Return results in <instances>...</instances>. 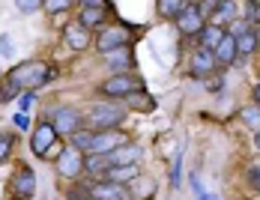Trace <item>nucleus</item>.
<instances>
[{
  "label": "nucleus",
  "mask_w": 260,
  "mask_h": 200,
  "mask_svg": "<svg viewBox=\"0 0 260 200\" xmlns=\"http://www.w3.org/2000/svg\"><path fill=\"white\" fill-rule=\"evenodd\" d=\"M177 21V27H180V33H201L204 30V12H201V6H182L180 9V15L174 18Z\"/></svg>",
  "instance_id": "8"
},
{
  "label": "nucleus",
  "mask_w": 260,
  "mask_h": 200,
  "mask_svg": "<svg viewBox=\"0 0 260 200\" xmlns=\"http://www.w3.org/2000/svg\"><path fill=\"white\" fill-rule=\"evenodd\" d=\"M93 135H96V131H78V135H72V147H78V150H87V152H90Z\"/></svg>",
  "instance_id": "25"
},
{
  "label": "nucleus",
  "mask_w": 260,
  "mask_h": 200,
  "mask_svg": "<svg viewBox=\"0 0 260 200\" xmlns=\"http://www.w3.org/2000/svg\"><path fill=\"white\" fill-rule=\"evenodd\" d=\"M63 39H66V45L72 51H84L87 45H90V33H87V27L81 24H69L66 30H63Z\"/></svg>",
  "instance_id": "13"
},
{
  "label": "nucleus",
  "mask_w": 260,
  "mask_h": 200,
  "mask_svg": "<svg viewBox=\"0 0 260 200\" xmlns=\"http://www.w3.org/2000/svg\"><path fill=\"white\" fill-rule=\"evenodd\" d=\"M234 3H231V0H221V3H218V9H215V12H218V21H228V18H231V15H234Z\"/></svg>",
  "instance_id": "29"
},
{
  "label": "nucleus",
  "mask_w": 260,
  "mask_h": 200,
  "mask_svg": "<svg viewBox=\"0 0 260 200\" xmlns=\"http://www.w3.org/2000/svg\"><path fill=\"white\" fill-rule=\"evenodd\" d=\"M138 90H144V84L138 81L135 75H114V78H108L102 84V93L105 96H132V93H138Z\"/></svg>",
  "instance_id": "6"
},
{
  "label": "nucleus",
  "mask_w": 260,
  "mask_h": 200,
  "mask_svg": "<svg viewBox=\"0 0 260 200\" xmlns=\"http://www.w3.org/2000/svg\"><path fill=\"white\" fill-rule=\"evenodd\" d=\"M126 39H129L126 27H108V30H102V33H99L96 48L102 51V54H111V51L123 48V45H126Z\"/></svg>",
  "instance_id": "10"
},
{
  "label": "nucleus",
  "mask_w": 260,
  "mask_h": 200,
  "mask_svg": "<svg viewBox=\"0 0 260 200\" xmlns=\"http://www.w3.org/2000/svg\"><path fill=\"white\" fill-rule=\"evenodd\" d=\"M90 194L93 200H129V194L117 185V182H108V179H99L90 185Z\"/></svg>",
  "instance_id": "12"
},
{
  "label": "nucleus",
  "mask_w": 260,
  "mask_h": 200,
  "mask_svg": "<svg viewBox=\"0 0 260 200\" xmlns=\"http://www.w3.org/2000/svg\"><path fill=\"white\" fill-rule=\"evenodd\" d=\"M18 105H21V114H27L33 105H36V96H33V90H27V93H21V99H18Z\"/></svg>",
  "instance_id": "31"
},
{
  "label": "nucleus",
  "mask_w": 260,
  "mask_h": 200,
  "mask_svg": "<svg viewBox=\"0 0 260 200\" xmlns=\"http://www.w3.org/2000/svg\"><path fill=\"white\" fill-rule=\"evenodd\" d=\"M212 54H215V63H221V66H231V63L236 60V54H239V51H236V39L228 33V36L218 42V48L212 51Z\"/></svg>",
  "instance_id": "14"
},
{
  "label": "nucleus",
  "mask_w": 260,
  "mask_h": 200,
  "mask_svg": "<svg viewBox=\"0 0 260 200\" xmlns=\"http://www.w3.org/2000/svg\"><path fill=\"white\" fill-rule=\"evenodd\" d=\"M81 171H84V158H81V150L78 147H66L57 158V174L63 179H78Z\"/></svg>",
  "instance_id": "5"
},
{
  "label": "nucleus",
  "mask_w": 260,
  "mask_h": 200,
  "mask_svg": "<svg viewBox=\"0 0 260 200\" xmlns=\"http://www.w3.org/2000/svg\"><path fill=\"white\" fill-rule=\"evenodd\" d=\"M54 75H57V69H54V66H45L42 60H24L21 66H15L6 78H9L18 90H36V87L48 84Z\"/></svg>",
  "instance_id": "1"
},
{
  "label": "nucleus",
  "mask_w": 260,
  "mask_h": 200,
  "mask_svg": "<svg viewBox=\"0 0 260 200\" xmlns=\"http://www.w3.org/2000/svg\"><path fill=\"white\" fill-rule=\"evenodd\" d=\"M108 66L111 69H117V72H123V69H132L135 66V60H132V51L123 45V48H117V51H111L108 54Z\"/></svg>",
  "instance_id": "19"
},
{
  "label": "nucleus",
  "mask_w": 260,
  "mask_h": 200,
  "mask_svg": "<svg viewBox=\"0 0 260 200\" xmlns=\"http://www.w3.org/2000/svg\"><path fill=\"white\" fill-rule=\"evenodd\" d=\"M126 105H129L132 111H144V114L156 111V99H153L150 93H144V90H138V93H132V96H126Z\"/></svg>",
  "instance_id": "18"
},
{
  "label": "nucleus",
  "mask_w": 260,
  "mask_h": 200,
  "mask_svg": "<svg viewBox=\"0 0 260 200\" xmlns=\"http://www.w3.org/2000/svg\"><path fill=\"white\" fill-rule=\"evenodd\" d=\"M54 128L63 131V135H78L81 131V114L75 108H60L54 114Z\"/></svg>",
  "instance_id": "11"
},
{
  "label": "nucleus",
  "mask_w": 260,
  "mask_h": 200,
  "mask_svg": "<svg viewBox=\"0 0 260 200\" xmlns=\"http://www.w3.org/2000/svg\"><path fill=\"white\" fill-rule=\"evenodd\" d=\"M218 3H221V0H201V12H212V9H218Z\"/></svg>",
  "instance_id": "35"
},
{
  "label": "nucleus",
  "mask_w": 260,
  "mask_h": 200,
  "mask_svg": "<svg viewBox=\"0 0 260 200\" xmlns=\"http://www.w3.org/2000/svg\"><path fill=\"white\" fill-rule=\"evenodd\" d=\"M212 66H215V54L207 48H201L194 57H191V69L198 72V75H204V72H212Z\"/></svg>",
  "instance_id": "21"
},
{
  "label": "nucleus",
  "mask_w": 260,
  "mask_h": 200,
  "mask_svg": "<svg viewBox=\"0 0 260 200\" xmlns=\"http://www.w3.org/2000/svg\"><path fill=\"white\" fill-rule=\"evenodd\" d=\"M254 141H257V147H260V131H257V135H254Z\"/></svg>",
  "instance_id": "39"
},
{
  "label": "nucleus",
  "mask_w": 260,
  "mask_h": 200,
  "mask_svg": "<svg viewBox=\"0 0 260 200\" xmlns=\"http://www.w3.org/2000/svg\"><path fill=\"white\" fill-rule=\"evenodd\" d=\"M126 108L123 105H93L90 111V131H108L123 120Z\"/></svg>",
  "instance_id": "2"
},
{
  "label": "nucleus",
  "mask_w": 260,
  "mask_h": 200,
  "mask_svg": "<svg viewBox=\"0 0 260 200\" xmlns=\"http://www.w3.org/2000/svg\"><path fill=\"white\" fill-rule=\"evenodd\" d=\"M12 191H15L18 200H30L36 194V176H33V171H30L27 164H21V168L12 174Z\"/></svg>",
  "instance_id": "7"
},
{
  "label": "nucleus",
  "mask_w": 260,
  "mask_h": 200,
  "mask_svg": "<svg viewBox=\"0 0 260 200\" xmlns=\"http://www.w3.org/2000/svg\"><path fill=\"white\" fill-rule=\"evenodd\" d=\"M209 90H212V93H218V90H221V78L215 75V78H209V84H207Z\"/></svg>",
  "instance_id": "36"
},
{
  "label": "nucleus",
  "mask_w": 260,
  "mask_h": 200,
  "mask_svg": "<svg viewBox=\"0 0 260 200\" xmlns=\"http://www.w3.org/2000/svg\"><path fill=\"white\" fill-rule=\"evenodd\" d=\"M239 117H242L245 123L251 125V128H260V105H251V108H242V111H239Z\"/></svg>",
  "instance_id": "24"
},
{
  "label": "nucleus",
  "mask_w": 260,
  "mask_h": 200,
  "mask_svg": "<svg viewBox=\"0 0 260 200\" xmlns=\"http://www.w3.org/2000/svg\"><path fill=\"white\" fill-rule=\"evenodd\" d=\"M54 144H57V128H54V123H42L36 125V131H33V138H30V150H33V155L36 158H45V152L51 150Z\"/></svg>",
  "instance_id": "4"
},
{
  "label": "nucleus",
  "mask_w": 260,
  "mask_h": 200,
  "mask_svg": "<svg viewBox=\"0 0 260 200\" xmlns=\"http://www.w3.org/2000/svg\"><path fill=\"white\" fill-rule=\"evenodd\" d=\"M245 24L260 27V3L257 0H248V3H245Z\"/></svg>",
  "instance_id": "23"
},
{
  "label": "nucleus",
  "mask_w": 260,
  "mask_h": 200,
  "mask_svg": "<svg viewBox=\"0 0 260 200\" xmlns=\"http://www.w3.org/2000/svg\"><path fill=\"white\" fill-rule=\"evenodd\" d=\"M39 6H42V0H15V9L24 12V15H33Z\"/></svg>",
  "instance_id": "27"
},
{
  "label": "nucleus",
  "mask_w": 260,
  "mask_h": 200,
  "mask_svg": "<svg viewBox=\"0 0 260 200\" xmlns=\"http://www.w3.org/2000/svg\"><path fill=\"white\" fill-rule=\"evenodd\" d=\"M105 12H108V3L105 0H84L81 3V24L87 27H99L105 21Z\"/></svg>",
  "instance_id": "9"
},
{
  "label": "nucleus",
  "mask_w": 260,
  "mask_h": 200,
  "mask_svg": "<svg viewBox=\"0 0 260 200\" xmlns=\"http://www.w3.org/2000/svg\"><path fill=\"white\" fill-rule=\"evenodd\" d=\"M182 6H185L182 0H158V12H161V15H168V18H177Z\"/></svg>",
  "instance_id": "22"
},
{
  "label": "nucleus",
  "mask_w": 260,
  "mask_h": 200,
  "mask_svg": "<svg viewBox=\"0 0 260 200\" xmlns=\"http://www.w3.org/2000/svg\"><path fill=\"white\" fill-rule=\"evenodd\" d=\"M248 185H251L254 191H260V164H251V168H248Z\"/></svg>",
  "instance_id": "32"
},
{
  "label": "nucleus",
  "mask_w": 260,
  "mask_h": 200,
  "mask_svg": "<svg viewBox=\"0 0 260 200\" xmlns=\"http://www.w3.org/2000/svg\"><path fill=\"white\" fill-rule=\"evenodd\" d=\"M15 48H12V39H9V33H0V57H12Z\"/></svg>",
  "instance_id": "30"
},
{
  "label": "nucleus",
  "mask_w": 260,
  "mask_h": 200,
  "mask_svg": "<svg viewBox=\"0 0 260 200\" xmlns=\"http://www.w3.org/2000/svg\"><path fill=\"white\" fill-rule=\"evenodd\" d=\"M12 144H15V138H12L9 131H0V161H6V158H9Z\"/></svg>",
  "instance_id": "26"
},
{
  "label": "nucleus",
  "mask_w": 260,
  "mask_h": 200,
  "mask_svg": "<svg viewBox=\"0 0 260 200\" xmlns=\"http://www.w3.org/2000/svg\"><path fill=\"white\" fill-rule=\"evenodd\" d=\"M180 161H182V150L177 152V158H174V176H171V185H174V188L180 185Z\"/></svg>",
  "instance_id": "33"
},
{
  "label": "nucleus",
  "mask_w": 260,
  "mask_h": 200,
  "mask_svg": "<svg viewBox=\"0 0 260 200\" xmlns=\"http://www.w3.org/2000/svg\"><path fill=\"white\" fill-rule=\"evenodd\" d=\"M126 144H129V138H126L123 131H114V128L96 131V135H93V144H90V155H108V152L120 150V147H126Z\"/></svg>",
  "instance_id": "3"
},
{
  "label": "nucleus",
  "mask_w": 260,
  "mask_h": 200,
  "mask_svg": "<svg viewBox=\"0 0 260 200\" xmlns=\"http://www.w3.org/2000/svg\"><path fill=\"white\" fill-rule=\"evenodd\" d=\"M12 123L18 125V128H27V125H30V117H27V114H21V111H18V114L12 117Z\"/></svg>",
  "instance_id": "34"
},
{
  "label": "nucleus",
  "mask_w": 260,
  "mask_h": 200,
  "mask_svg": "<svg viewBox=\"0 0 260 200\" xmlns=\"http://www.w3.org/2000/svg\"><path fill=\"white\" fill-rule=\"evenodd\" d=\"M254 99L260 102V84H257V87H254Z\"/></svg>",
  "instance_id": "38"
},
{
  "label": "nucleus",
  "mask_w": 260,
  "mask_h": 200,
  "mask_svg": "<svg viewBox=\"0 0 260 200\" xmlns=\"http://www.w3.org/2000/svg\"><path fill=\"white\" fill-rule=\"evenodd\" d=\"M198 36H201V48L215 51V48H218V42H221V39H224L228 33H224V30H221L218 24H209V27H204V30H201Z\"/></svg>",
  "instance_id": "16"
},
{
  "label": "nucleus",
  "mask_w": 260,
  "mask_h": 200,
  "mask_svg": "<svg viewBox=\"0 0 260 200\" xmlns=\"http://www.w3.org/2000/svg\"><path fill=\"white\" fill-rule=\"evenodd\" d=\"M108 155H111V164L117 168V164H135V158L141 155V150H138L135 144H126V147H120V150L108 152Z\"/></svg>",
  "instance_id": "20"
},
{
  "label": "nucleus",
  "mask_w": 260,
  "mask_h": 200,
  "mask_svg": "<svg viewBox=\"0 0 260 200\" xmlns=\"http://www.w3.org/2000/svg\"><path fill=\"white\" fill-rule=\"evenodd\" d=\"M201 200H218V194H201Z\"/></svg>",
  "instance_id": "37"
},
{
  "label": "nucleus",
  "mask_w": 260,
  "mask_h": 200,
  "mask_svg": "<svg viewBox=\"0 0 260 200\" xmlns=\"http://www.w3.org/2000/svg\"><path fill=\"white\" fill-rule=\"evenodd\" d=\"M135 176H138V164H117V168H111V171L105 174V179L123 185V182H132Z\"/></svg>",
  "instance_id": "17"
},
{
  "label": "nucleus",
  "mask_w": 260,
  "mask_h": 200,
  "mask_svg": "<svg viewBox=\"0 0 260 200\" xmlns=\"http://www.w3.org/2000/svg\"><path fill=\"white\" fill-rule=\"evenodd\" d=\"M257 48H260V36H257V30H254V27H248L242 36H236V51H239L242 57H251Z\"/></svg>",
  "instance_id": "15"
},
{
  "label": "nucleus",
  "mask_w": 260,
  "mask_h": 200,
  "mask_svg": "<svg viewBox=\"0 0 260 200\" xmlns=\"http://www.w3.org/2000/svg\"><path fill=\"white\" fill-rule=\"evenodd\" d=\"M72 3L75 0H45V9L48 12H66V9H72Z\"/></svg>",
  "instance_id": "28"
}]
</instances>
